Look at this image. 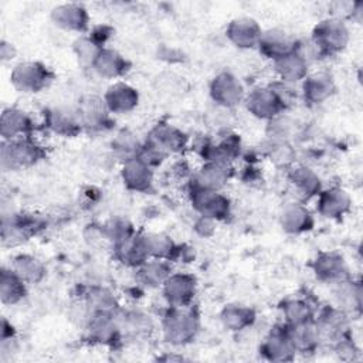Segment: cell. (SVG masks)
<instances>
[{
  "label": "cell",
  "instance_id": "1",
  "mask_svg": "<svg viewBox=\"0 0 363 363\" xmlns=\"http://www.w3.org/2000/svg\"><path fill=\"white\" fill-rule=\"evenodd\" d=\"M200 328V311L194 303L189 306H166L160 316L163 340L173 347L190 345L197 337Z\"/></svg>",
  "mask_w": 363,
  "mask_h": 363
},
{
  "label": "cell",
  "instance_id": "2",
  "mask_svg": "<svg viewBox=\"0 0 363 363\" xmlns=\"http://www.w3.org/2000/svg\"><path fill=\"white\" fill-rule=\"evenodd\" d=\"M47 156L45 147L34 136L1 140L0 166L4 172H17L35 166Z\"/></svg>",
  "mask_w": 363,
  "mask_h": 363
},
{
  "label": "cell",
  "instance_id": "3",
  "mask_svg": "<svg viewBox=\"0 0 363 363\" xmlns=\"http://www.w3.org/2000/svg\"><path fill=\"white\" fill-rule=\"evenodd\" d=\"M322 58L343 52L350 43V28L346 21L336 17H325L315 24L311 37Z\"/></svg>",
  "mask_w": 363,
  "mask_h": 363
},
{
  "label": "cell",
  "instance_id": "4",
  "mask_svg": "<svg viewBox=\"0 0 363 363\" xmlns=\"http://www.w3.org/2000/svg\"><path fill=\"white\" fill-rule=\"evenodd\" d=\"M54 78V71L44 62L35 60L20 61L10 71L11 86L24 95H35L45 91Z\"/></svg>",
  "mask_w": 363,
  "mask_h": 363
},
{
  "label": "cell",
  "instance_id": "5",
  "mask_svg": "<svg viewBox=\"0 0 363 363\" xmlns=\"http://www.w3.org/2000/svg\"><path fill=\"white\" fill-rule=\"evenodd\" d=\"M193 150L203 159V162H223L234 163L241 156L242 143L238 135L227 132L224 136H200L190 140Z\"/></svg>",
  "mask_w": 363,
  "mask_h": 363
},
{
  "label": "cell",
  "instance_id": "6",
  "mask_svg": "<svg viewBox=\"0 0 363 363\" xmlns=\"http://www.w3.org/2000/svg\"><path fill=\"white\" fill-rule=\"evenodd\" d=\"M82 330L84 340L92 346L116 347L123 340L116 312H94L82 326Z\"/></svg>",
  "mask_w": 363,
  "mask_h": 363
},
{
  "label": "cell",
  "instance_id": "7",
  "mask_svg": "<svg viewBox=\"0 0 363 363\" xmlns=\"http://www.w3.org/2000/svg\"><path fill=\"white\" fill-rule=\"evenodd\" d=\"M189 201L199 216L216 220L217 223L225 221L231 216V200L223 190H207L187 187Z\"/></svg>",
  "mask_w": 363,
  "mask_h": 363
},
{
  "label": "cell",
  "instance_id": "8",
  "mask_svg": "<svg viewBox=\"0 0 363 363\" xmlns=\"http://www.w3.org/2000/svg\"><path fill=\"white\" fill-rule=\"evenodd\" d=\"M208 94L217 106L233 109L244 102L247 91L241 79L234 72L224 69L211 78L208 84Z\"/></svg>",
  "mask_w": 363,
  "mask_h": 363
},
{
  "label": "cell",
  "instance_id": "9",
  "mask_svg": "<svg viewBox=\"0 0 363 363\" xmlns=\"http://www.w3.org/2000/svg\"><path fill=\"white\" fill-rule=\"evenodd\" d=\"M199 292L197 278L184 271L172 272L160 288L166 306H189L194 303Z\"/></svg>",
  "mask_w": 363,
  "mask_h": 363
},
{
  "label": "cell",
  "instance_id": "10",
  "mask_svg": "<svg viewBox=\"0 0 363 363\" xmlns=\"http://www.w3.org/2000/svg\"><path fill=\"white\" fill-rule=\"evenodd\" d=\"M242 104L250 115L267 122L286 112V108L269 84L252 86L250 91H247Z\"/></svg>",
  "mask_w": 363,
  "mask_h": 363
},
{
  "label": "cell",
  "instance_id": "11",
  "mask_svg": "<svg viewBox=\"0 0 363 363\" xmlns=\"http://www.w3.org/2000/svg\"><path fill=\"white\" fill-rule=\"evenodd\" d=\"M157 147L167 157L184 153L190 146V136L169 122H157L143 139Z\"/></svg>",
  "mask_w": 363,
  "mask_h": 363
},
{
  "label": "cell",
  "instance_id": "12",
  "mask_svg": "<svg viewBox=\"0 0 363 363\" xmlns=\"http://www.w3.org/2000/svg\"><path fill=\"white\" fill-rule=\"evenodd\" d=\"M313 322L322 345H332L345 335L350 333V316L336 305H325L318 308Z\"/></svg>",
  "mask_w": 363,
  "mask_h": 363
},
{
  "label": "cell",
  "instance_id": "13",
  "mask_svg": "<svg viewBox=\"0 0 363 363\" xmlns=\"http://www.w3.org/2000/svg\"><path fill=\"white\" fill-rule=\"evenodd\" d=\"M235 169L231 163L223 162H203L196 170L191 172L187 187L223 190L234 177Z\"/></svg>",
  "mask_w": 363,
  "mask_h": 363
},
{
  "label": "cell",
  "instance_id": "14",
  "mask_svg": "<svg viewBox=\"0 0 363 363\" xmlns=\"http://www.w3.org/2000/svg\"><path fill=\"white\" fill-rule=\"evenodd\" d=\"M43 126L61 138H75L84 132L77 106H50L44 109Z\"/></svg>",
  "mask_w": 363,
  "mask_h": 363
},
{
  "label": "cell",
  "instance_id": "15",
  "mask_svg": "<svg viewBox=\"0 0 363 363\" xmlns=\"http://www.w3.org/2000/svg\"><path fill=\"white\" fill-rule=\"evenodd\" d=\"M315 278L323 284L333 285L352 277L347 261L337 251H320L309 264Z\"/></svg>",
  "mask_w": 363,
  "mask_h": 363
},
{
  "label": "cell",
  "instance_id": "16",
  "mask_svg": "<svg viewBox=\"0 0 363 363\" xmlns=\"http://www.w3.org/2000/svg\"><path fill=\"white\" fill-rule=\"evenodd\" d=\"M77 111L84 128V132H104L111 128L112 119L102 96L95 94L84 95L77 102Z\"/></svg>",
  "mask_w": 363,
  "mask_h": 363
},
{
  "label": "cell",
  "instance_id": "17",
  "mask_svg": "<svg viewBox=\"0 0 363 363\" xmlns=\"http://www.w3.org/2000/svg\"><path fill=\"white\" fill-rule=\"evenodd\" d=\"M259 354L268 362H292L296 357L295 346L284 323L274 326L261 340Z\"/></svg>",
  "mask_w": 363,
  "mask_h": 363
},
{
  "label": "cell",
  "instance_id": "18",
  "mask_svg": "<svg viewBox=\"0 0 363 363\" xmlns=\"http://www.w3.org/2000/svg\"><path fill=\"white\" fill-rule=\"evenodd\" d=\"M352 196L340 186L323 187L316 196V211L328 220H342L352 211Z\"/></svg>",
  "mask_w": 363,
  "mask_h": 363
},
{
  "label": "cell",
  "instance_id": "19",
  "mask_svg": "<svg viewBox=\"0 0 363 363\" xmlns=\"http://www.w3.org/2000/svg\"><path fill=\"white\" fill-rule=\"evenodd\" d=\"M50 18L62 31L85 34L89 31V13L81 3H61L51 9Z\"/></svg>",
  "mask_w": 363,
  "mask_h": 363
},
{
  "label": "cell",
  "instance_id": "20",
  "mask_svg": "<svg viewBox=\"0 0 363 363\" xmlns=\"http://www.w3.org/2000/svg\"><path fill=\"white\" fill-rule=\"evenodd\" d=\"M43 223L33 214L13 213L1 218V240L4 245H17L33 237Z\"/></svg>",
  "mask_w": 363,
  "mask_h": 363
},
{
  "label": "cell",
  "instance_id": "21",
  "mask_svg": "<svg viewBox=\"0 0 363 363\" xmlns=\"http://www.w3.org/2000/svg\"><path fill=\"white\" fill-rule=\"evenodd\" d=\"M113 258L123 267L136 269L150 258L146 231H136L128 238L112 245Z\"/></svg>",
  "mask_w": 363,
  "mask_h": 363
},
{
  "label": "cell",
  "instance_id": "22",
  "mask_svg": "<svg viewBox=\"0 0 363 363\" xmlns=\"http://www.w3.org/2000/svg\"><path fill=\"white\" fill-rule=\"evenodd\" d=\"M37 130L34 118L18 106H6L0 115L1 140H11L23 136H33Z\"/></svg>",
  "mask_w": 363,
  "mask_h": 363
},
{
  "label": "cell",
  "instance_id": "23",
  "mask_svg": "<svg viewBox=\"0 0 363 363\" xmlns=\"http://www.w3.org/2000/svg\"><path fill=\"white\" fill-rule=\"evenodd\" d=\"M123 186L133 193H150L155 186V169L138 157L121 163L119 170Z\"/></svg>",
  "mask_w": 363,
  "mask_h": 363
},
{
  "label": "cell",
  "instance_id": "24",
  "mask_svg": "<svg viewBox=\"0 0 363 363\" xmlns=\"http://www.w3.org/2000/svg\"><path fill=\"white\" fill-rule=\"evenodd\" d=\"M102 98L112 115H126L138 108L140 94L133 85L125 81H115L106 88Z\"/></svg>",
  "mask_w": 363,
  "mask_h": 363
},
{
  "label": "cell",
  "instance_id": "25",
  "mask_svg": "<svg viewBox=\"0 0 363 363\" xmlns=\"http://www.w3.org/2000/svg\"><path fill=\"white\" fill-rule=\"evenodd\" d=\"M286 179L298 196V201H308L318 196L323 189L320 176L306 164H291L286 170Z\"/></svg>",
  "mask_w": 363,
  "mask_h": 363
},
{
  "label": "cell",
  "instance_id": "26",
  "mask_svg": "<svg viewBox=\"0 0 363 363\" xmlns=\"http://www.w3.org/2000/svg\"><path fill=\"white\" fill-rule=\"evenodd\" d=\"M281 228L289 235H301L309 233L315 227V217L312 211L302 201L286 203L278 216Z\"/></svg>",
  "mask_w": 363,
  "mask_h": 363
},
{
  "label": "cell",
  "instance_id": "27",
  "mask_svg": "<svg viewBox=\"0 0 363 363\" xmlns=\"http://www.w3.org/2000/svg\"><path fill=\"white\" fill-rule=\"evenodd\" d=\"M299 94L305 104L311 106L322 105L336 94V82L328 72H309L301 82Z\"/></svg>",
  "mask_w": 363,
  "mask_h": 363
},
{
  "label": "cell",
  "instance_id": "28",
  "mask_svg": "<svg viewBox=\"0 0 363 363\" xmlns=\"http://www.w3.org/2000/svg\"><path fill=\"white\" fill-rule=\"evenodd\" d=\"M262 27L252 17H235L225 27L227 40L238 50L257 48Z\"/></svg>",
  "mask_w": 363,
  "mask_h": 363
},
{
  "label": "cell",
  "instance_id": "29",
  "mask_svg": "<svg viewBox=\"0 0 363 363\" xmlns=\"http://www.w3.org/2000/svg\"><path fill=\"white\" fill-rule=\"evenodd\" d=\"M296 40L291 33L284 28H267L262 30L259 37L257 50L262 57L269 60L271 62L292 52L296 45Z\"/></svg>",
  "mask_w": 363,
  "mask_h": 363
},
{
  "label": "cell",
  "instance_id": "30",
  "mask_svg": "<svg viewBox=\"0 0 363 363\" xmlns=\"http://www.w3.org/2000/svg\"><path fill=\"white\" fill-rule=\"evenodd\" d=\"M91 69L99 78L113 81L125 77L129 72L130 61L118 50L112 47H104L96 54Z\"/></svg>",
  "mask_w": 363,
  "mask_h": 363
},
{
  "label": "cell",
  "instance_id": "31",
  "mask_svg": "<svg viewBox=\"0 0 363 363\" xmlns=\"http://www.w3.org/2000/svg\"><path fill=\"white\" fill-rule=\"evenodd\" d=\"M116 318L125 337L146 339L155 332V322L152 316L140 309H123L116 312Z\"/></svg>",
  "mask_w": 363,
  "mask_h": 363
},
{
  "label": "cell",
  "instance_id": "32",
  "mask_svg": "<svg viewBox=\"0 0 363 363\" xmlns=\"http://www.w3.org/2000/svg\"><path fill=\"white\" fill-rule=\"evenodd\" d=\"M135 271V282L145 288V289H160L164 281L173 272L172 262L159 259V258H149Z\"/></svg>",
  "mask_w": 363,
  "mask_h": 363
},
{
  "label": "cell",
  "instance_id": "33",
  "mask_svg": "<svg viewBox=\"0 0 363 363\" xmlns=\"http://www.w3.org/2000/svg\"><path fill=\"white\" fill-rule=\"evenodd\" d=\"M218 319L221 326L227 332L238 333L252 328V325L257 320V312L254 308L248 305L233 302L221 308L218 313Z\"/></svg>",
  "mask_w": 363,
  "mask_h": 363
},
{
  "label": "cell",
  "instance_id": "34",
  "mask_svg": "<svg viewBox=\"0 0 363 363\" xmlns=\"http://www.w3.org/2000/svg\"><path fill=\"white\" fill-rule=\"evenodd\" d=\"M335 299V305L346 312L349 316L359 315L362 311L363 289L360 281H354L352 277L330 285Z\"/></svg>",
  "mask_w": 363,
  "mask_h": 363
},
{
  "label": "cell",
  "instance_id": "35",
  "mask_svg": "<svg viewBox=\"0 0 363 363\" xmlns=\"http://www.w3.org/2000/svg\"><path fill=\"white\" fill-rule=\"evenodd\" d=\"M309 65L311 64L294 50L292 52L272 61V71L277 79L298 85L309 74Z\"/></svg>",
  "mask_w": 363,
  "mask_h": 363
},
{
  "label": "cell",
  "instance_id": "36",
  "mask_svg": "<svg viewBox=\"0 0 363 363\" xmlns=\"http://www.w3.org/2000/svg\"><path fill=\"white\" fill-rule=\"evenodd\" d=\"M146 241L150 258H159L169 262H179L189 259L184 245L177 244L170 235L164 233H146Z\"/></svg>",
  "mask_w": 363,
  "mask_h": 363
},
{
  "label": "cell",
  "instance_id": "37",
  "mask_svg": "<svg viewBox=\"0 0 363 363\" xmlns=\"http://www.w3.org/2000/svg\"><path fill=\"white\" fill-rule=\"evenodd\" d=\"M282 323L288 326L302 325L315 319L318 308L305 296H289L279 303Z\"/></svg>",
  "mask_w": 363,
  "mask_h": 363
},
{
  "label": "cell",
  "instance_id": "38",
  "mask_svg": "<svg viewBox=\"0 0 363 363\" xmlns=\"http://www.w3.org/2000/svg\"><path fill=\"white\" fill-rule=\"evenodd\" d=\"M28 286L41 284L47 277V267L38 257L27 252L16 254L9 265Z\"/></svg>",
  "mask_w": 363,
  "mask_h": 363
},
{
  "label": "cell",
  "instance_id": "39",
  "mask_svg": "<svg viewBox=\"0 0 363 363\" xmlns=\"http://www.w3.org/2000/svg\"><path fill=\"white\" fill-rule=\"evenodd\" d=\"M28 285L10 268L3 265L0 269V301L4 306L18 305L26 299Z\"/></svg>",
  "mask_w": 363,
  "mask_h": 363
},
{
  "label": "cell",
  "instance_id": "40",
  "mask_svg": "<svg viewBox=\"0 0 363 363\" xmlns=\"http://www.w3.org/2000/svg\"><path fill=\"white\" fill-rule=\"evenodd\" d=\"M285 326L295 346L296 354H312L318 352V349L322 346V342L313 320L302 325H295V326L285 325Z\"/></svg>",
  "mask_w": 363,
  "mask_h": 363
},
{
  "label": "cell",
  "instance_id": "41",
  "mask_svg": "<svg viewBox=\"0 0 363 363\" xmlns=\"http://www.w3.org/2000/svg\"><path fill=\"white\" fill-rule=\"evenodd\" d=\"M78 298L84 299L92 312L115 313L121 308L119 299L113 294V291L102 285L85 286L84 292Z\"/></svg>",
  "mask_w": 363,
  "mask_h": 363
},
{
  "label": "cell",
  "instance_id": "42",
  "mask_svg": "<svg viewBox=\"0 0 363 363\" xmlns=\"http://www.w3.org/2000/svg\"><path fill=\"white\" fill-rule=\"evenodd\" d=\"M142 142L136 133H133L129 129H121L115 133V136L111 140V150L112 155L122 163L128 159L136 157L140 147H142Z\"/></svg>",
  "mask_w": 363,
  "mask_h": 363
},
{
  "label": "cell",
  "instance_id": "43",
  "mask_svg": "<svg viewBox=\"0 0 363 363\" xmlns=\"http://www.w3.org/2000/svg\"><path fill=\"white\" fill-rule=\"evenodd\" d=\"M106 45H102L99 41H96L89 33L81 34L77 37L72 43V51L78 60L79 64H82L86 68H91L96 54Z\"/></svg>",
  "mask_w": 363,
  "mask_h": 363
},
{
  "label": "cell",
  "instance_id": "44",
  "mask_svg": "<svg viewBox=\"0 0 363 363\" xmlns=\"http://www.w3.org/2000/svg\"><path fill=\"white\" fill-rule=\"evenodd\" d=\"M267 123H268L267 125V138H268V140L288 142V138H289V135L292 133V129H294V123L285 113H281L279 116L268 121Z\"/></svg>",
  "mask_w": 363,
  "mask_h": 363
},
{
  "label": "cell",
  "instance_id": "45",
  "mask_svg": "<svg viewBox=\"0 0 363 363\" xmlns=\"http://www.w3.org/2000/svg\"><path fill=\"white\" fill-rule=\"evenodd\" d=\"M269 85L275 91V94L278 95V98L281 99V102L284 104L286 111L294 106V104L298 98H301L299 89L296 88L295 84H289V82L275 78L272 82H269Z\"/></svg>",
  "mask_w": 363,
  "mask_h": 363
},
{
  "label": "cell",
  "instance_id": "46",
  "mask_svg": "<svg viewBox=\"0 0 363 363\" xmlns=\"http://www.w3.org/2000/svg\"><path fill=\"white\" fill-rule=\"evenodd\" d=\"M333 353L340 359V360H356L359 356V347L354 343L352 333L345 335L343 337H340L339 340H336L335 343L330 345Z\"/></svg>",
  "mask_w": 363,
  "mask_h": 363
},
{
  "label": "cell",
  "instance_id": "47",
  "mask_svg": "<svg viewBox=\"0 0 363 363\" xmlns=\"http://www.w3.org/2000/svg\"><path fill=\"white\" fill-rule=\"evenodd\" d=\"M193 230H194V233L199 237L208 238V237H211L216 233L217 221L213 220V218H208V217L197 214V217H196V220L193 223Z\"/></svg>",
  "mask_w": 363,
  "mask_h": 363
},
{
  "label": "cell",
  "instance_id": "48",
  "mask_svg": "<svg viewBox=\"0 0 363 363\" xmlns=\"http://www.w3.org/2000/svg\"><path fill=\"white\" fill-rule=\"evenodd\" d=\"M17 55V50L14 47V44H11L10 41H7L6 38L1 40L0 43V60L3 64L6 62H11Z\"/></svg>",
  "mask_w": 363,
  "mask_h": 363
},
{
  "label": "cell",
  "instance_id": "49",
  "mask_svg": "<svg viewBox=\"0 0 363 363\" xmlns=\"http://www.w3.org/2000/svg\"><path fill=\"white\" fill-rule=\"evenodd\" d=\"M349 20H352L357 24L362 23V20H363V1H353Z\"/></svg>",
  "mask_w": 363,
  "mask_h": 363
}]
</instances>
